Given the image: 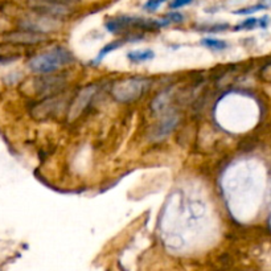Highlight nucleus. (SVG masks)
I'll return each instance as SVG.
<instances>
[{
  "label": "nucleus",
  "instance_id": "7",
  "mask_svg": "<svg viewBox=\"0 0 271 271\" xmlns=\"http://www.w3.org/2000/svg\"><path fill=\"white\" fill-rule=\"evenodd\" d=\"M97 91H98V85H95V83H91V85H89V86H86L85 89L79 91L77 97L72 102V105H70L69 114H68L70 120L78 118L79 115L86 110V107L90 105V102L93 101L95 94H97Z\"/></svg>",
  "mask_w": 271,
  "mask_h": 271
},
{
  "label": "nucleus",
  "instance_id": "5",
  "mask_svg": "<svg viewBox=\"0 0 271 271\" xmlns=\"http://www.w3.org/2000/svg\"><path fill=\"white\" fill-rule=\"evenodd\" d=\"M31 5L35 11L49 19H62L70 13L68 4L56 0H32Z\"/></svg>",
  "mask_w": 271,
  "mask_h": 271
},
{
  "label": "nucleus",
  "instance_id": "17",
  "mask_svg": "<svg viewBox=\"0 0 271 271\" xmlns=\"http://www.w3.org/2000/svg\"><path fill=\"white\" fill-rule=\"evenodd\" d=\"M164 1L165 0H147V3L144 4V9H146V11H150V12H154V11H156V9L160 7Z\"/></svg>",
  "mask_w": 271,
  "mask_h": 271
},
{
  "label": "nucleus",
  "instance_id": "4",
  "mask_svg": "<svg viewBox=\"0 0 271 271\" xmlns=\"http://www.w3.org/2000/svg\"><path fill=\"white\" fill-rule=\"evenodd\" d=\"M68 79L64 74H41V77H37L33 81V89L36 94L42 95L45 98L56 97L60 91L64 90Z\"/></svg>",
  "mask_w": 271,
  "mask_h": 271
},
{
  "label": "nucleus",
  "instance_id": "19",
  "mask_svg": "<svg viewBox=\"0 0 271 271\" xmlns=\"http://www.w3.org/2000/svg\"><path fill=\"white\" fill-rule=\"evenodd\" d=\"M193 0H173L172 3L169 4V8L171 9H179L184 5H188L192 3Z\"/></svg>",
  "mask_w": 271,
  "mask_h": 271
},
{
  "label": "nucleus",
  "instance_id": "1",
  "mask_svg": "<svg viewBox=\"0 0 271 271\" xmlns=\"http://www.w3.org/2000/svg\"><path fill=\"white\" fill-rule=\"evenodd\" d=\"M74 62V56L65 46H54L45 53L37 54L29 61V68L39 74L56 73L58 69Z\"/></svg>",
  "mask_w": 271,
  "mask_h": 271
},
{
  "label": "nucleus",
  "instance_id": "18",
  "mask_svg": "<svg viewBox=\"0 0 271 271\" xmlns=\"http://www.w3.org/2000/svg\"><path fill=\"white\" fill-rule=\"evenodd\" d=\"M228 28H229V24H212L201 29L204 32H224Z\"/></svg>",
  "mask_w": 271,
  "mask_h": 271
},
{
  "label": "nucleus",
  "instance_id": "13",
  "mask_svg": "<svg viewBox=\"0 0 271 271\" xmlns=\"http://www.w3.org/2000/svg\"><path fill=\"white\" fill-rule=\"evenodd\" d=\"M123 40H116V41H113L110 42V44H107V45H105L101 49V52L98 53V56H97V58H95V64H99V62L102 61L103 58L106 57L107 54L110 53V52H113V50L118 49L119 46H122V44H123Z\"/></svg>",
  "mask_w": 271,
  "mask_h": 271
},
{
  "label": "nucleus",
  "instance_id": "14",
  "mask_svg": "<svg viewBox=\"0 0 271 271\" xmlns=\"http://www.w3.org/2000/svg\"><path fill=\"white\" fill-rule=\"evenodd\" d=\"M257 27H259V19L250 17V19H246L242 23H239L238 25H235L234 31H250V29H254Z\"/></svg>",
  "mask_w": 271,
  "mask_h": 271
},
{
  "label": "nucleus",
  "instance_id": "8",
  "mask_svg": "<svg viewBox=\"0 0 271 271\" xmlns=\"http://www.w3.org/2000/svg\"><path fill=\"white\" fill-rule=\"evenodd\" d=\"M7 40L11 44L15 45H36L40 42H44L48 40V36L44 33H37L33 31H27V29H21V31H15L7 35Z\"/></svg>",
  "mask_w": 271,
  "mask_h": 271
},
{
  "label": "nucleus",
  "instance_id": "12",
  "mask_svg": "<svg viewBox=\"0 0 271 271\" xmlns=\"http://www.w3.org/2000/svg\"><path fill=\"white\" fill-rule=\"evenodd\" d=\"M201 44L206 46L208 49L216 50V52H222V50H225L228 48V42L224 41V40H220V39H214V37L202 39Z\"/></svg>",
  "mask_w": 271,
  "mask_h": 271
},
{
  "label": "nucleus",
  "instance_id": "16",
  "mask_svg": "<svg viewBox=\"0 0 271 271\" xmlns=\"http://www.w3.org/2000/svg\"><path fill=\"white\" fill-rule=\"evenodd\" d=\"M183 20H184V16H183V15L179 12H171V13H168V15L164 17V19H161V21H163L164 27L165 25L171 24V23H181Z\"/></svg>",
  "mask_w": 271,
  "mask_h": 271
},
{
  "label": "nucleus",
  "instance_id": "3",
  "mask_svg": "<svg viewBox=\"0 0 271 271\" xmlns=\"http://www.w3.org/2000/svg\"><path fill=\"white\" fill-rule=\"evenodd\" d=\"M109 32L119 35V33L128 32L132 29L138 31H156L160 27H164L161 20H150V19H142V17L132 16H118L110 19L105 24Z\"/></svg>",
  "mask_w": 271,
  "mask_h": 271
},
{
  "label": "nucleus",
  "instance_id": "10",
  "mask_svg": "<svg viewBox=\"0 0 271 271\" xmlns=\"http://www.w3.org/2000/svg\"><path fill=\"white\" fill-rule=\"evenodd\" d=\"M19 57H20V53L15 44H11V42L0 44V64H8Z\"/></svg>",
  "mask_w": 271,
  "mask_h": 271
},
{
  "label": "nucleus",
  "instance_id": "15",
  "mask_svg": "<svg viewBox=\"0 0 271 271\" xmlns=\"http://www.w3.org/2000/svg\"><path fill=\"white\" fill-rule=\"evenodd\" d=\"M267 5L265 4H255L251 5V7H246V8H241L238 11H234L235 15H250V13L258 12V11H262V9H266Z\"/></svg>",
  "mask_w": 271,
  "mask_h": 271
},
{
  "label": "nucleus",
  "instance_id": "9",
  "mask_svg": "<svg viewBox=\"0 0 271 271\" xmlns=\"http://www.w3.org/2000/svg\"><path fill=\"white\" fill-rule=\"evenodd\" d=\"M58 105H60V102H58V99L56 97L45 98L40 103H36L31 109V115L36 119H46V118H49V116L57 113Z\"/></svg>",
  "mask_w": 271,
  "mask_h": 271
},
{
  "label": "nucleus",
  "instance_id": "6",
  "mask_svg": "<svg viewBox=\"0 0 271 271\" xmlns=\"http://www.w3.org/2000/svg\"><path fill=\"white\" fill-rule=\"evenodd\" d=\"M179 123V115L175 111H171L168 114H165L159 122L148 132V139L152 142H160L165 139L173 132Z\"/></svg>",
  "mask_w": 271,
  "mask_h": 271
},
{
  "label": "nucleus",
  "instance_id": "11",
  "mask_svg": "<svg viewBox=\"0 0 271 271\" xmlns=\"http://www.w3.org/2000/svg\"><path fill=\"white\" fill-rule=\"evenodd\" d=\"M154 57H155V53L151 49L131 50L130 53H127V58L131 62H134V64H142V62L151 61Z\"/></svg>",
  "mask_w": 271,
  "mask_h": 271
},
{
  "label": "nucleus",
  "instance_id": "2",
  "mask_svg": "<svg viewBox=\"0 0 271 271\" xmlns=\"http://www.w3.org/2000/svg\"><path fill=\"white\" fill-rule=\"evenodd\" d=\"M151 86V79L147 77H131L116 82L113 87V97L118 102L127 103L139 99Z\"/></svg>",
  "mask_w": 271,
  "mask_h": 271
}]
</instances>
